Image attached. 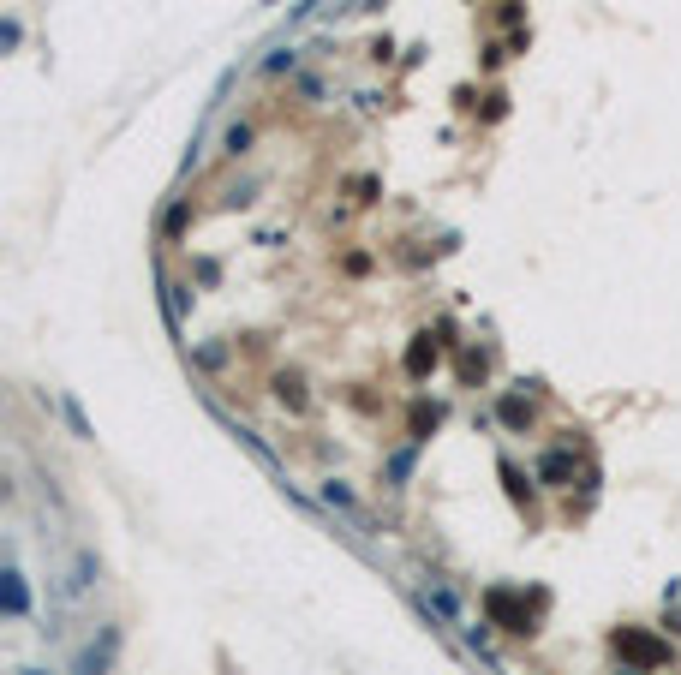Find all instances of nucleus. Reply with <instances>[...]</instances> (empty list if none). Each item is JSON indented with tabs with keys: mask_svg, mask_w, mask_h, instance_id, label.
I'll return each instance as SVG.
<instances>
[{
	"mask_svg": "<svg viewBox=\"0 0 681 675\" xmlns=\"http://www.w3.org/2000/svg\"><path fill=\"white\" fill-rule=\"evenodd\" d=\"M96 574H102L96 550H90V544H78V550H72V562H66V580L54 586V597H61V604H78V597L96 586Z\"/></svg>",
	"mask_w": 681,
	"mask_h": 675,
	"instance_id": "2",
	"label": "nucleus"
},
{
	"mask_svg": "<svg viewBox=\"0 0 681 675\" xmlns=\"http://www.w3.org/2000/svg\"><path fill=\"white\" fill-rule=\"evenodd\" d=\"M0 592H6V616L24 621V610H30V586H24L19 562H6V580H0Z\"/></svg>",
	"mask_w": 681,
	"mask_h": 675,
	"instance_id": "4",
	"label": "nucleus"
},
{
	"mask_svg": "<svg viewBox=\"0 0 681 675\" xmlns=\"http://www.w3.org/2000/svg\"><path fill=\"white\" fill-rule=\"evenodd\" d=\"M419 610H431L437 621H448V628H466V604L455 586H442V580H431V586H419Z\"/></svg>",
	"mask_w": 681,
	"mask_h": 675,
	"instance_id": "3",
	"label": "nucleus"
},
{
	"mask_svg": "<svg viewBox=\"0 0 681 675\" xmlns=\"http://www.w3.org/2000/svg\"><path fill=\"white\" fill-rule=\"evenodd\" d=\"M461 639L472 646V652H484V657H490V628H484V621H466V628H461Z\"/></svg>",
	"mask_w": 681,
	"mask_h": 675,
	"instance_id": "7",
	"label": "nucleus"
},
{
	"mask_svg": "<svg viewBox=\"0 0 681 675\" xmlns=\"http://www.w3.org/2000/svg\"><path fill=\"white\" fill-rule=\"evenodd\" d=\"M293 60H299L293 48H275V54L263 60V72H293Z\"/></svg>",
	"mask_w": 681,
	"mask_h": 675,
	"instance_id": "8",
	"label": "nucleus"
},
{
	"mask_svg": "<svg viewBox=\"0 0 681 675\" xmlns=\"http://www.w3.org/2000/svg\"><path fill=\"white\" fill-rule=\"evenodd\" d=\"M413 460H419V449H406V455H395V460H389V473H395V478H406V473H413Z\"/></svg>",
	"mask_w": 681,
	"mask_h": 675,
	"instance_id": "9",
	"label": "nucleus"
},
{
	"mask_svg": "<svg viewBox=\"0 0 681 675\" xmlns=\"http://www.w3.org/2000/svg\"><path fill=\"white\" fill-rule=\"evenodd\" d=\"M19 675H54V670H19Z\"/></svg>",
	"mask_w": 681,
	"mask_h": 675,
	"instance_id": "10",
	"label": "nucleus"
},
{
	"mask_svg": "<svg viewBox=\"0 0 681 675\" xmlns=\"http://www.w3.org/2000/svg\"><path fill=\"white\" fill-rule=\"evenodd\" d=\"M221 150H227V156H245V150H251V126H227V132H221Z\"/></svg>",
	"mask_w": 681,
	"mask_h": 675,
	"instance_id": "6",
	"label": "nucleus"
},
{
	"mask_svg": "<svg viewBox=\"0 0 681 675\" xmlns=\"http://www.w3.org/2000/svg\"><path fill=\"white\" fill-rule=\"evenodd\" d=\"M323 502H329V508H340V514H353V520L365 514V508H359V497H353L347 484H323Z\"/></svg>",
	"mask_w": 681,
	"mask_h": 675,
	"instance_id": "5",
	"label": "nucleus"
},
{
	"mask_svg": "<svg viewBox=\"0 0 681 675\" xmlns=\"http://www.w3.org/2000/svg\"><path fill=\"white\" fill-rule=\"evenodd\" d=\"M120 628L114 621H102L96 628V639H84L78 646V657H72V670L66 675H114V657H120Z\"/></svg>",
	"mask_w": 681,
	"mask_h": 675,
	"instance_id": "1",
	"label": "nucleus"
}]
</instances>
